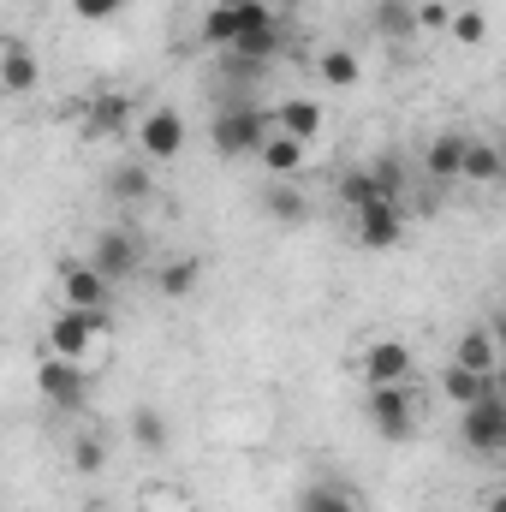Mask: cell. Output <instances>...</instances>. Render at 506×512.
<instances>
[{
  "mask_svg": "<svg viewBox=\"0 0 506 512\" xmlns=\"http://www.w3.org/2000/svg\"><path fill=\"white\" fill-rule=\"evenodd\" d=\"M209 137H215V149H221L227 161H239V155H262V143H268L274 131H268V114H262L256 102H227V108L215 114Z\"/></svg>",
  "mask_w": 506,
  "mask_h": 512,
  "instance_id": "1",
  "label": "cell"
},
{
  "mask_svg": "<svg viewBox=\"0 0 506 512\" xmlns=\"http://www.w3.org/2000/svg\"><path fill=\"white\" fill-rule=\"evenodd\" d=\"M268 24H280V6H274V0H256V6H227V0H215V6L203 12V42L239 48L245 36L268 30Z\"/></svg>",
  "mask_w": 506,
  "mask_h": 512,
  "instance_id": "2",
  "label": "cell"
},
{
  "mask_svg": "<svg viewBox=\"0 0 506 512\" xmlns=\"http://www.w3.org/2000/svg\"><path fill=\"white\" fill-rule=\"evenodd\" d=\"M364 411H370V429H376L381 441H411V429H417V393H411L405 382L399 387H370Z\"/></svg>",
  "mask_w": 506,
  "mask_h": 512,
  "instance_id": "3",
  "label": "cell"
},
{
  "mask_svg": "<svg viewBox=\"0 0 506 512\" xmlns=\"http://www.w3.org/2000/svg\"><path fill=\"white\" fill-rule=\"evenodd\" d=\"M96 346H102V316H90V310H60V316L48 322V352H54V358L90 364Z\"/></svg>",
  "mask_w": 506,
  "mask_h": 512,
  "instance_id": "4",
  "label": "cell"
},
{
  "mask_svg": "<svg viewBox=\"0 0 506 512\" xmlns=\"http://www.w3.org/2000/svg\"><path fill=\"white\" fill-rule=\"evenodd\" d=\"M36 387H42V399H48L54 411H84V399H90V376H84V364L54 358V352L36 364Z\"/></svg>",
  "mask_w": 506,
  "mask_h": 512,
  "instance_id": "5",
  "label": "cell"
},
{
  "mask_svg": "<svg viewBox=\"0 0 506 512\" xmlns=\"http://www.w3.org/2000/svg\"><path fill=\"white\" fill-rule=\"evenodd\" d=\"M60 298H66V310L108 316V304H114V280H108L96 262H66V268H60Z\"/></svg>",
  "mask_w": 506,
  "mask_h": 512,
  "instance_id": "6",
  "label": "cell"
},
{
  "mask_svg": "<svg viewBox=\"0 0 506 512\" xmlns=\"http://www.w3.org/2000/svg\"><path fill=\"white\" fill-rule=\"evenodd\" d=\"M185 114L179 108H149L143 120H137V143H143V161H173L179 149H185Z\"/></svg>",
  "mask_w": 506,
  "mask_h": 512,
  "instance_id": "7",
  "label": "cell"
},
{
  "mask_svg": "<svg viewBox=\"0 0 506 512\" xmlns=\"http://www.w3.org/2000/svg\"><path fill=\"white\" fill-rule=\"evenodd\" d=\"M84 262H96V268L120 286V280H131V274L143 268V245H137V233H126V227H108V233H96V245H90Z\"/></svg>",
  "mask_w": 506,
  "mask_h": 512,
  "instance_id": "8",
  "label": "cell"
},
{
  "mask_svg": "<svg viewBox=\"0 0 506 512\" xmlns=\"http://www.w3.org/2000/svg\"><path fill=\"white\" fill-rule=\"evenodd\" d=\"M352 221H358V245H364V251H393V245L405 239V209H399V197H376V203L358 209Z\"/></svg>",
  "mask_w": 506,
  "mask_h": 512,
  "instance_id": "9",
  "label": "cell"
},
{
  "mask_svg": "<svg viewBox=\"0 0 506 512\" xmlns=\"http://www.w3.org/2000/svg\"><path fill=\"white\" fill-rule=\"evenodd\" d=\"M453 364H459V370H477V376H495V370H501V340H495V328H465V334L453 340Z\"/></svg>",
  "mask_w": 506,
  "mask_h": 512,
  "instance_id": "10",
  "label": "cell"
},
{
  "mask_svg": "<svg viewBox=\"0 0 506 512\" xmlns=\"http://www.w3.org/2000/svg\"><path fill=\"white\" fill-rule=\"evenodd\" d=\"M411 376V346H399V340H376L370 352H364V382L370 387H399Z\"/></svg>",
  "mask_w": 506,
  "mask_h": 512,
  "instance_id": "11",
  "label": "cell"
},
{
  "mask_svg": "<svg viewBox=\"0 0 506 512\" xmlns=\"http://www.w3.org/2000/svg\"><path fill=\"white\" fill-rule=\"evenodd\" d=\"M465 149H471L465 131H441V137H429V149H423L429 179H465Z\"/></svg>",
  "mask_w": 506,
  "mask_h": 512,
  "instance_id": "12",
  "label": "cell"
},
{
  "mask_svg": "<svg viewBox=\"0 0 506 512\" xmlns=\"http://www.w3.org/2000/svg\"><path fill=\"white\" fill-rule=\"evenodd\" d=\"M274 131H286V137L310 143V137L322 131V102H310V96H286V102L274 108Z\"/></svg>",
  "mask_w": 506,
  "mask_h": 512,
  "instance_id": "13",
  "label": "cell"
},
{
  "mask_svg": "<svg viewBox=\"0 0 506 512\" xmlns=\"http://www.w3.org/2000/svg\"><path fill=\"white\" fill-rule=\"evenodd\" d=\"M501 376V370H495ZM495 376H477V370H459V364H447V376H441V393L465 411V405H483V399H495Z\"/></svg>",
  "mask_w": 506,
  "mask_h": 512,
  "instance_id": "14",
  "label": "cell"
},
{
  "mask_svg": "<svg viewBox=\"0 0 506 512\" xmlns=\"http://www.w3.org/2000/svg\"><path fill=\"white\" fill-rule=\"evenodd\" d=\"M0 84H6V96H30V90H36V60H30L24 42H6V54H0Z\"/></svg>",
  "mask_w": 506,
  "mask_h": 512,
  "instance_id": "15",
  "label": "cell"
},
{
  "mask_svg": "<svg viewBox=\"0 0 506 512\" xmlns=\"http://www.w3.org/2000/svg\"><path fill=\"white\" fill-rule=\"evenodd\" d=\"M465 179H471V185H495V179H506L501 143H483V137H471V149H465Z\"/></svg>",
  "mask_w": 506,
  "mask_h": 512,
  "instance_id": "16",
  "label": "cell"
},
{
  "mask_svg": "<svg viewBox=\"0 0 506 512\" xmlns=\"http://www.w3.org/2000/svg\"><path fill=\"white\" fill-rule=\"evenodd\" d=\"M298 512H358V495L346 483H310L298 489Z\"/></svg>",
  "mask_w": 506,
  "mask_h": 512,
  "instance_id": "17",
  "label": "cell"
},
{
  "mask_svg": "<svg viewBox=\"0 0 506 512\" xmlns=\"http://www.w3.org/2000/svg\"><path fill=\"white\" fill-rule=\"evenodd\" d=\"M262 167H268L274 179H292V173L304 167V143H298V137H286V131H274V137L262 143Z\"/></svg>",
  "mask_w": 506,
  "mask_h": 512,
  "instance_id": "18",
  "label": "cell"
},
{
  "mask_svg": "<svg viewBox=\"0 0 506 512\" xmlns=\"http://www.w3.org/2000/svg\"><path fill=\"white\" fill-rule=\"evenodd\" d=\"M108 197L114 203H143L149 197V161H120L108 173Z\"/></svg>",
  "mask_w": 506,
  "mask_h": 512,
  "instance_id": "19",
  "label": "cell"
},
{
  "mask_svg": "<svg viewBox=\"0 0 506 512\" xmlns=\"http://www.w3.org/2000/svg\"><path fill=\"white\" fill-rule=\"evenodd\" d=\"M316 72H322V84H334V90H352V84L364 78V60H358L352 48H328V54L316 60Z\"/></svg>",
  "mask_w": 506,
  "mask_h": 512,
  "instance_id": "20",
  "label": "cell"
},
{
  "mask_svg": "<svg viewBox=\"0 0 506 512\" xmlns=\"http://www.w3.org/2000/svg\"><path fill=\"white\" fill-rule=\"evenodd\" d=\"M370 18H376L381 36H411V30H417V6H411V0H376Z\"/></svg>",
  "mask_w": 506,
  "mask_h": 512,
  "instance_id": "21",
  "label": "cell"
},
{
  "mask_svg": "<svg viewBox=\"0 0 506 512\" xmlns=\"http://www.w3.org/2000/svg\"><path fill=\"white\" fill-rule=\"evenodd\" d=\"M197 280H203V262H197V256H173V262L161 268V298H185Z\"/></svg>",
  "mask_w": 506,
  "mask_h": 512,
  "instance_id": "22",
  "label": "cell"
},
{
  "mask_svg": "<svg viewBox=\"0 0 506 512\" xmlns=\"http://www.w3.org/2000/svg\"><path fill=\"white\" fill-rule=\"evenodd\" d=\"M376 197H387V191L376 185V173H346V179H340V209L358 215V209H370Z\"/></svg>",
  "mask_w": 506,
  "mask_h": 512,
  "instance_id": "23",
  "label": "cell"
},
{
  "mask_svg": "<svg viewBox=\"0 0 506 512\" xmlns=\"http://www.w3.org/2000/svg\"><path fill=\"white\" fill-rule=\"evenodd\" d=\"M131 435H137L143 453H161V447H167V417H161L155 405H143V411L131 417Z\"/></svg>",
  "mask_w": 506,
  "mask_h": 512,
  "instance_id": "24",
  "label": "cell"
},
{
  "mask_svg": "<svg viewBox=\"0 0 506 512\" xmlns=\"http://www.w3.org/2000/svg\"><path fill=\"white\" fill-rule=\"evenodd\" d=\"M126 120H131L126 96H96V102H90V131H120Z\"/></svg>",
  "mask_w": 506,
  "mask_h": 512,
  "instance_id": "25",
  "label": "cell"
},
{
  "mask_svg": "<svg viewBox=\"0 0 506 512\" xmlns=\"http://www.w3.org/2000/svg\"><path fill=\"white\" fill-rule=\"evenodd\" d=\"M453 36H459V42H471V48H477V42H483V36H489V18H483V12H477V6H459V12H453Z\"/></svg>",
  "mask_w": 506,
  "mask_h": 512,
  "instance_id": "26",
  "label": "cell"
},
{
  "mask_svg": "<svg viewBox=\"0 0 506 512\" xmlns=\"http://www.w3.org/2000/svg\"><path fill=\"white\" fill-rule=\"evenodd\" d=\"M72 465H78V471H102V465H108L102 435H78V441H72Z\"/></svg>",
  "mask_w": 506,
  "mask_h": 512,
  "instance_id": "27",
  "label": "cell"
},
{
  "mask_svg": "<svg viewBox=\"0 0 506 512\" xmlns=\"http://www.w3.org/2000/svg\"><path fill=\"white\" fill-rule=\"evenodd\" d=\"M268 215H274V221H298V215H304V197H298L292 185H274V191H268Z\"/></svg>",
  "mask_w": 506,
  "mask_h": 512,
  "instance_id": "28",
  "label": "cell"
},
{
  "mask_svg": "<svg viewBox=\"0 0 506 512\" xmlns=\"http://www.w3.org/2000/svg\"><path fill=\"white\" fill-rule=\"evenodd\" d=\"M131 0H72V12L84 18V24H108V18H120Z\"/></svg>",
  "mask_w": 506,
  "mask_h": 512,
  "instance_id": "29",
  "label": "cell"
},
{
  "mask_svg": "<svg viewBox=\"0 0 506 512\" xmlns=\"http://www.w3.org/2000/svg\"><path fill=\"white\" fill-rule=\"evenodd\" d=\"M417 30H453V6L447 0H417Z\"/></svg>",
  "mask_w": 506,
  "mask_h": 512,
  "instance_id": "30",
  "label": "cell"
},
{
  "mask_svg": "<svg viewBox=\"0 0 506 512\" xmlns=\"http://www.w3.org/2000/svg\"><path fill=\"white\" fill-rule=\"evenodd\" d=\"M370 173H376V185L387 191V197H399V191H405V173H399V161H393V155H381Z\"/></svg>",
  "mask_w": 506,
  "mask_h": 512,
  "instance_id": "31",
  "label": "cell"
},
{
  "mask_svg": "<svg viewBox=\"0 0 506 512\" xmlns=\"http://www.w3.org/2000/svg\"><path fill=\"white\" fill-rule=\"evenodd\" d=\"M489 512H506V489H495V495H489Z\"/></svg>",
  "mask_w": 506,
  "mask_h": 512,
  "instance_id": "32",
  "label": "cell"
},
{
  "mask_svg": "<svg viewBox=\"0 0 506 512\" xmlns=\"http://www.w3.org/2000/svg\"><path fill=\"white\" fill-rule=\"evenodd\" d=\"M495 340H501V370H506V322L495 328Z\"/></svg>",
  "mask_w": 506,
  "mask_h": 512,
  "instance_id": "33",
  "label": "cell"
},
{
  "mask_svg": "<svg viewBox=\"0 0 506 512\" xmlns=\"http://www.w3.org/2000/svg\"><path fill=\"white\" fill-rule=\"evenodd\" d=\"M227 6H256V0H227Z\"/></svg>",
  "mask_w": 506,
  "mask_h": 512,
  "instance_id": "34",
  "label": "cell"
},
{
  "mask_svg": "<svg viewBox=\"0 0 506 512\" xmlns=\"http://www.w3.org/2000/svg\"><path fill=\"white\" fill-rule=\"evenodd\" d=\"M495 143H501V161H506V137H495Z\"/></svg>",
  "mask_w": 506,
  "mask_h": 512,
  "instance_id": "35",
  "label": "cell"
},
{
  "mask_svg": "<svg viewBox=\"0 0 506 512\" xmlns=\"http://www.w3.org/2000/svg\"><path fill=\"white\" fill-rule=\"evenodd\" d=\"M84 512H108V507H84Z\"/></svg>",
  "mask_w": 506,
  "mask_h": 512,
  "instance_id": "36",
  "label": "cell"
},
{
  "mask_svg": "<svg viewBox=\"0 0 506 512\" xmlns=\"http://www.w3.org/2000/svg\"><path fill=\"white\" fill-rule=\"evenodd\" d=\"M18 6H30V0H18Z\"/></svg>",
  "mask_w": 506,
  "mask_h": 512,
  "instance_id": "37",
  "label": "cell"
}]
</instances>
